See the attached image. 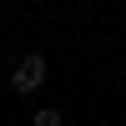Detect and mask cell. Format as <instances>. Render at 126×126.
<instances>
[{
	"mask_svg": "<svg viewBox=\"0 0 126 126\" xmlns=\"http://www.w3.org/2000/svg\"><path fill=\"white\" fill-rule=\"evenodd\" d=\"M50 76V61L40 56V50H25V56L15 61V71H10V91H20V96H35L40 86H46Z\"/></svg>",
	"mask_w": 126,
	"mask_h": 126,
	"instance_id": "6da1fadb",
	"label": "cell"
},
{
	"mask_svg": "<svg viewBox=\"0 0 126 126\" xmlns=\"http://www.w3.org/2000/svg\"><path fill=\"white\" fill-rule=\"evenodd\" d=\"M30 126H61V111L56 106H40L35 116H30Z\"/></svg>",
	"mask_w": 126,
	"mask_h": 126,
	"instance_id": "7a4b0ae2",
	"label": "cell"
}]
</instances>
